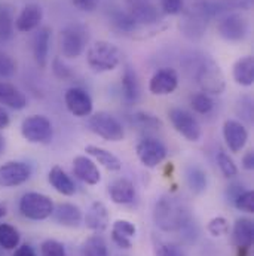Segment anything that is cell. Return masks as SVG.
<instances>
[{"mask_svg":"<svg viewBox=\"0 0 254 256\" xmlns=\"http://www.w3.org/2000/svg\"><path fill=\"white\" fill-rule=\"evenodd\" d=\"M153 219L158 228L165 232H176L185 230L192 224L189 207L179 198L164 195L155 202Z\"/></svg>","mask_w":254,"mask_h":256,"instance_id":"6da1fadb","label":"cell"},{"mask_svg":"<svg viewBox=\"0 0 254 256\" xmlns=\"http://www.w3.org/2000/svg\"><path fill=\"white\" fill-rule=\"evenodd\" d=\"M216 14V4L210 0H183L180 32L189 40H199L208 27L210 18Z\"/></svg>","mask_w":254,"mask_h":256,"instance_id":"7a4b0ae2","label":"cell"},{"mask_svg":"<svg viewBox=\"0 0 254 256\" xmlns=\"http://www.w3.org/2000/svg\"><path fill=\"white\" fill-rule=\"evenodd\" d=\"M192 76L202 90V92L208 96H220L226 88V79L220 68L211 57L202 56L195 58L191 64Z\"/></svg>","mask_w":254,"mask_h":256,"instance_id":"3957f363","label":"cell"},{"mask_svg":"<svg viewBox=\"0 0 254 256\" xmlns=\"http://www.w3.org/2000/svg\"><path fill=\"white\" fill-rule=\"evenodd\" d=\"M86 63L97 73L112 72L121 64V51L112 42L98 40L86 51Z\"/></svg>","mask_w":254,"mask_h":256,"instance_id":"277c9868","label":"cell"},{"mask_svg":"<svg viewBox=\"0 0 254 256\" xmlns=\"http://www.w3.org/2000/svg\"><path fill=\"white\" fill-rule=\"evenodd\" d=\"M88 40H89L88 28L83 24L79 22L67 24L60 32V38H58L60 51L63 57L68 60L80 57L86 50Z\"/></svg>","mask_w":254,"mask_h":256,"instance_id":"5b68a950","label":"cell"},{"mask_svg":"<svg viewBox=\"0 0 254 256\" xmlns=\"http://www.w3.org/2000/svg\"><path fill=\"white\" fill-rule=\"evenodd\" d=\"M54 201L40 192H27L19 200V212L30 220H45L54 213Z\"/></svg>","mask_w":254,"mask_h":256,"instance_id":"8992f818","label":"cell"},{"mask_svg":"<svg viewBox=\"0 0 254 256\" xmlns=\"http://www.w3.org/2000/svg\"><path fill=\"white\" fill-rule=\"evenodd\" d=\"M89 130L107 142H121L125 137V130L121 121L107 112H97L89 115Z\"/></svg>","mask_w":254,"mask_h":256,"instance_id":"52a82bcc","label":"cell"},{"mask_svg":"<svg viewBox=\"0 0 254 256\" xmlns=\"http://www.w3.org/2000/svg\"><path fill=\"white\" fill-rule=\"evenodd\" d=\"M135 154L140 162L147 168H156L168 155L167 146L155 138V137H144L135 146Z\"/></svg>","mask_w":254,"mask_h":256,"instance_id":"ba28073f","label":"cell"},{"mask_svg":"<svg viewBox=\"0 0 254 256\" xmlns=\"http://www.w3.org/2000/svg\"><path fill=\"white\" fill-rule=\"evenodd\" d=\"M21 134L28 143H48L52 138L54 130L46 116L31 115L22 121Z\"/></svg>","mask_w":254,"mask_h":256,"instance_id":"9c48e42d","label":"cell"},{"mask_svg":"<svg viewBox=\"0 0 254 256\" xmlns=\"http://www.w3.org/2000/svg\"><path fill=\"white\" fill-rule=\"evenodd\" d=\"M168 118L179 134H182L189 142H198L202 136V128L199 121L182 108H173L168 110Z\"/></svg>","mask_w":254,"mask_h":256,"instance_id":"30bf717a","label":"cell"},{"mask_svg":"<svg viewBox=\"0 0 254 256\" xmlns=\"http://www.w3.org/2000/svg\"><path fill=\"white\" fill-rule=\"evenodd\" d=\"M217 33L226 42H241L249 33V22L241 14H226L219 20Z\"/></svg>","mask_w":254,"mask_h":256,"instance_id":"8fae6325","label":"cell"},{"mask_svg":"<svg viewBox=\"0 0 254 256\" xmlns=\"http://www.w3.org/2000/svg\"><path fill=\"white\" fill-rule=\"evenodd\" d=\"M64 103L67 110L77 116V118H85L92 114V98L91 96L79 86H71L65 91L64 94Z\"/></svg>","mask_w":254,"mask_h":256,"instance_id":"7c38bea8","label":"cell"},{"mask_svg":"<svg viewBox=\"0 0 254 256\" xmlns=\"http://www.w3.org/2000/svg\"><path fill=\"white\" fill-rule=\"evenodd\" d=\"M31 167L22 161H9L0 166V188H13L27 182Z\"/></svg>","mask_w":254,"mask_h":256,"instance_id":"4fadbf2b","label":"cell"},{"mask_svg":"<svg viewBox=\"0 0 254 256\" xmlns=\"http://www.w3.org/2000/svg\"><path fill=\"white\" fill-rule=\"evenodd\" d=\"M125 10L138 26H153L159 22V10L152 0H124Z\"/></svg>","mask_w":254,"mask_h":256,"instance_id":"5bb4252c","label":"cell"},{"mask_svg":"<svg viewBox=\"0 0 254 256\" xmlns=\"http://www.w3.org/2000/svg\"><path fill=\"white\" fill-rule=\"evenodd\" d=\"M179 86V74L171 67L159 68L149 80V91L153 96L173 94Z\"/></svg>","mask_w":254,"mask_h":256,"instance_id":"9a60e30c","label":"cell"},{"mask_svg":"<svg viewBox=\"0 0 254 256\" xmlns=\"http://www.w3.org/2000/svg\"><path fill=\"white\" fill-rule=\"evenodd\" d=\"M223 137H225V142H226L229 150L234 154H238L247 144L249 131L244 127V124H241L240 121L228 120L223 124Z\"/></svg>","mask_w":254,"mask_h":256,"instance_id":"2e32d148","label":"cell"},{"mask_svg":"<svg viewBox=\"0 0 254 256\" xmlns=\"http://www.w3.org/2000/svg\"><path fill=\"white\" fill-rule=\"evenodd\" d=\"M73 174L86 185H97L101 180V173H100L97 164L85 155L74 156Z\"/></svg>","mask_w":254,"mask_h":256,"instance_id":"e0dca14e","label":"cell"},{"mask_svg":"<svg viewBox=\"0 0 254 256\" xmlns=\"http://www.w3.org/2000/svg\"><path fill=\"white\" fill-rule=\"evenodd\" d=\"M43 18V10L37 3H28L15 18V28L21 33L33 32L39 27Z\"/></svg>","mask_w":254,"mask_h":256,"instance_id":"ac0fdd59","label":"cell"},{"mask_svg":"<svg viewBox=\"0 0 254 256\" xmlns=\"http://www.w3.org/2000/svg\"><path fill=\"white\" fill-rule=\"evenodd\" d=\"M51 28L49 27H40L34 38H33V57L36 64L40 68H45L48 66L49 57V45H51Z\"/></svg>","mask_w":254,"mask_h":256,"instance_id":"d6986e66","label":"cell"},{"mask_svg":"<svg viewBox=\"0 0 254 256\" xmlns=\"http://www.w3.org/2000/svg\"><path fill=\"white\" fill-rule=\"evenodd\" d=\"M254 238V224L249 218H241L235 222L232 230V243L237 246V249L250 250L253 246Z\"/></svg>","mask_w":254,"mask_h":256,"instance_id":"ffe728a7","label":"cell"},{"mask_svg":"<svg viewBox=\"0 0 254 256\" xmlns=\"http://www.w3.org/2000/svg\"><path fill=\"white\" fill-rule=\"evenodd\" d=\"M85 225L94 232L100 234L109 226V212L101 201H94L85 214Z\"/></svg>","mask_w":254,"mask_h":256,"instance_id":"44dd1931","label":"cell"},{"mask_svg":"<svg viewBox=\"0 0 254 256\" xmlns=\"http://www.w3.org/2000/svg\"><path fill=\"white\" fill-rule=\"evenodd\" d=\"M52 216L57 224L67 226V228L79 226L83 219L82 210L76 204H71V202H61L57 207H54Z\"/></svg>","mask_w":254,"mask_h":256,"instance_id":"7402d4cb","label":"cell"},{"mask_svg":"<svg viewBox=\"0 0 254 256\" xmlns=\"http://www.w3.org/2000/svg\"><path fill=\"white\" fill-rule=\"evenodd\" d=\"M0 104H4L15 110H22L27 106V97L15 85L0 82Z\"/></svg>","mask_w":254,"mask_h":256,"instance_id":"603a6c76","label":"cell"},{"mask_svg":"<svg viewBox=\"0 0 254 256\" xmlns=\"http://www.w3.org/2000/svg\"><path fill=\"white\" fill-rule=\"evenodd\" d=\"M137 228L132 222L125 219H118L112 226V240L121 249H131L132 242L131 238L135 237Z\"/></svg>","mask_w":254,"mask_h":256,"instance_id":"cb8c5ba5","label":"cell"},{"mask_svg":"<svg viewBox=\"0 0 254 256\" xmlns=\"http://www.w3.org/2000/svg\"><path fill=\"white\" fill-rule=\"evenodd\" d=\"M122 96L128 104H135L140 100V82L137 72L131 67L125 66L122 73Z\"/></svg>","mask_w":254,"mask_h":256,"instance_id":"d4e9b609","label":"cell"},{"mask_svg":"<svg viewBox=\"0 0 254 256\" xmlns=\"http://www.w3.org/2000/svg\"><path fill=\"white\" fill-rule=\"evenodd\" d=\"M109 195L115 204H129L135 196L134 184L125 178L116 179L109 185Z\"/></svg>","mask_w":254,"mask_h":256,"instance_id":"484cf974","label":"cell"},{"mask_svg":"<svg viewBox=\"0 0 254 256\" xmlns=\"http://www.w3.org/2000/svg\"><path fill=\"white\" fill-rule=\"evenodd\" d=\"M234 80L241 86H252L254 82V60L252 56L241 57L232 67Z\"/></svg>","mask_w":254,"mask_h":256,"instance_id":"4316f807","label":"cell"},{"mask_svg":"<svg viewBox=\"0 0 254 256\" xmlns=\"http://www.w3.org/2000/svg\"><path fill=\"white\" fill-rule=\"evenodd\" d=\"M85 152L95 158V161H98V164H101L103 167H106L107 170L110 172H119L122 168V162L121 160L110 150L104 149V148H100V146H95V144H88L85 148Z\"/></svg>","mask_w":254,"mask_h":256,"instance_id":"83f0119b","label":"cell"},{"mask_svg":"<svg viewBox=\"0 0 254 256\" xmlns=\"http://www.w3.org/2000/svg\"><path fill=\"white\" fill-rule=\"evenodd\" d=\"M48 180L52 185V188L57 192L63 194L65 196H71L76 192V185L71 180V178L64 172L60 166H54L48 174Z\"/></svg>","mask_w":254,"mask_h":256,"instance_id":"f1b7e54d","label":"cell"},{"mask_svg":"<svg viewBox=\"0 0 254 256\" xmlns=\"http://www.w3.org/2000/svg\"><path fill=\"white\" fill-rule=\"evenodd\" d=\"M110 22L118 32L125 33V34L134 33L138 27L135 20L128 14L127 10H121V9H116L110 14Z\"/></svg>","mask_w":254,"mask_h":256,"instance_id":"f546056e","label":"cell"},{"mask_svg":"<svg viewBox=\"0 0 254 256\" xmlns=\"http://www.w3.org/2000/svg\"><path fill=\"white\" fill-rule=\"evenodd\" d=\"M186 180H188V185L192 192H195V194H202L207 190V185H208L207 173L198 166H189L186 168Z\"/></svg>","mask_w":254,"mask_h":256,"instance_id":"4dcf8cb0","label":"cell"},{"mask_svg":"<svg viewBox=\"0 0 254 256\" xmlns=\"http://www.w3.org/2000/svg\"><path fill=\"white\" fill-rule=\"evenodd\" d=\"M82 256H109L106 240L100 234L88 237L82 244Z\"/></svg>","mask_w":254,"mask_h":256,"instance_id":"1f68e13d","label":"cell"},{"mask_svg":"<svg viewBox=\"0 0 254 256\" xmlns=\"http://www.w3.org/2000/svg\"><path fill=\"white\" fill-rule=\"evenodd\" d=\"M21 236L10 224H0V248L4 250H15L19 246Z\"/></svg>","mask_w":254,"mask_h":256,"instance_id":"d6a6232c","label":"cell"},{"mask_svg":"<svg viewBox=\"0 0 254 256\" xmlns=\"http://www.w3.org/2000/svg\"><path fill=\"white\" fill-rule=\"evenodd\" d=\"M15 32V18L7 4H0V40H9Z\"/></svg>","mask_w":254,"mask_h":256,"instance_id":"836d02e7","label":"cell"},{"mask_svg":"<svg viewBox=\"0 0 254 256\" xmlns=\"http://www.w3.org/2000/svg\"><path fill=\"white\" fill-rule=\"evenodd\" d=\"M191 106L196 114L208 115L214 109V102H213V98L208 94L198 92V94H195L191 98Z\"/></svg>","mask_w":254,"mask_h":256,"instance_id":"e575fe53","label":"cell"},{"mask_svg":"<svg viewBox=\"0 0 254 256\" xmlns=\"http://www.w3.org/2000/svg\"><path fill=\"white\" fill-rule=\"evenodd\" d=\"M217 164H219V168H220V172L223 173L225 178L232 179V178H235L238 174V167H237L235 161L225 150H219Z\"/></svg>","mask_w":254,"mask_h":256,"instance_id":"d590c367","label":"cell"},{"mask_svg":"<svg viewBox=\"0 0 254 256\" xmlns=\"http://www.w3.org/2000/svg\"><path fill=\"white\" fill-rule=\"evenodd\" d=\"M153 248H155V256H185L179 246L173 243H167L156 237H153Z\"/></svg>","mask_w":254,"mask_h":256,"instance_id":"8d00e7d4","label":"cell"},{"mask_svg":"<svg viewBox=\"0 0 254 256\" xmlns=\"http://www.w3.org/2000/svg\"><path fill=\"white\" fill-rule=\"evenodd\" d=\"M207 230L208 232L213 236V237H225L229 234V222L226 218L223 216H217V218H213L208 225H207Z\"/></svg>","mask_w":254,"mask_h":256,"instance_id":"74e56055","label":"cell"},{"mask_svg":"<svg viewBox=\"0 0 254 256\" xmlns=\"http://www.w3.org/2000/svg\"><path fill=\"white\" fill-rule=\"evenodd\" d=\"M132 118H134V122L137 126H140V127L150 128V130L162 128V121L158 116H155V115H152L149 112H137L135 115H132Z\"/></svg>","mask_w":254,"mask_h":256,"instance_id":"f35d334b","label":"cell"},{"mask_svg":"<svg viewBox=\"0 0 254 256\" xmlns=\"http://www.w3.org/2000/svg\"><path fill=\"white\" fill-rule=\"evenodd\" d=\"M234 204L238 210L246 213L254 212V194L252 190H244L241 194H238L234 200Z\"/></svg>","mask_w":254,"mask_h":256,"instance_id":"ab89813d","label":"cell"},{"mask_svg":"<svg viewBox=\"0 0 254 256\" xmlns=\"http://www.w3.org/2000/svg\"><path fill=\"white\" fill-rule=\"evenodd\" d=\"M40 256H67L63 243L57 240H45L40 246Z\"/></svg>","mask_w":254,"mask_h":256,"instance_id":"60d3db41","label":"cell"},{"mask_svg":"<svg viewBox=\"0 0 254 256\" xmlns=\"http://www.w3.org/2000/svg\"><path fill=\"white\" fill-rule=\"evenodd\" d=\"M16 73V62L6 52L0 51V78H12Z\"/></svg>","mask_w":254,"mask_h":256,"instance_id":"b9f144b4","label":"cell"},{"mask_svg":"<svg viewBox=\"0 0 254 256\" xmlns=\"http://www.w3.org/2000/svg\"><path fill=\"white\" fill-rule=\"evenodd\" d=\"M52 72H54V74H55L58 79H61V80H70V79L74 76V74H73V70H71L67 64L64 63L60 57H55V58L52 60Z\"/></svg>","mask_w":254,"mask_h":256,"instance_id":"7bdbcfd3","label":"cell"},{"mask_svg":"<svg viewBox=\"0 0 254 256\" xmlns=\"http://www.w3.org/2000/svg\"><path fill=\"white\" fill-rule=\"evenodd\" d=\"M161 9L167 15H180L183 9V0H161Z\"/></svg>","mask_w":254,"mask_h":256,"instance_id":"ee69618b","label":"cell"},{"mask_svg":"<svg viewBox=\"0 0 254 256\" xmlns=\"http://www.w3.org/2000/svg\"><path fill=\"white\" fill-rule=\"evenodd\" d=\"M70 2L74 8L83 12H94L100 4V0H70Z\"/></svg>","mask_w":254,"mask_h":256,"instance_id":"f6af8a7d","label":"cell"},{"mask_svg":"<svg viewBox=\"0 0 254 256\" xmlns=\"http://www.w3.org/2000/svg\"><path fill=\"white\" fill-rule=\"evenodd\" d=\"M225 6H234L238 9H249L253 0H222Z\"/></svg>","mask_w":254,"mask_h":256,"instance_id":"bcb514c9","label":"cell"},{"mask_svg":"<svg viewBox=\"0 0 254 256\" xmlns=\"http://www.w3.org/2000/svg\"><path fill=\"white\" fill-rule=\"evenodd\" d=\"M12 256H37L34 249L30 246V244H21L15 249L13 255Z\"/></svg>","mask_w":254,"mask_h":256,"instance_id":"7dc6e473","label":"cell"},{"mask_svg":"<svg viewBox=\"0 0 254 256\" xmlns=\"http://www.w3.org/2000/svg\"><path fill=\"white\" fill-rule=\"evenodd\" d=\"M243 167L249 172H252L254 168V152L249 150L244 156H243Z\"/></svg>","mask_w":254,"mask_h":256,"instance_id":"c3c4849f","label":"cell"},{"mask_svg":"<svg viewBox=\"0 0 254 256\" xmlns=\"http://www.w3.org/2000/svg\"><path fill=\"white\" fill-rule=\"evenodd\" d=\"M7 126H9V114L3 108H0V128H6Z\"/></svg>","mask_w":254,"mask_h":256,"instance_id":"681fc988","label":"cell"},{"mask_svg":"<svg viewBox=\"0 0 254 256\" xmlns=\"http://www.w3.org/2000/svg\"><path fill=\"white\" fill-rule=\"evenodd\" d=\"M4 148H6V142H4V137H3V134H0V155L3 154Z\"/></svg>","mask_w":254,"mask_h":256,"instance_id":"f907efd6","label":"cell"},{"mask_svg":"<svg viewBox=\"0 0 254 256\" xmlns=\"http://www.w3.org/2000/svg\"><path fill=\"white\" fill-rule=\"evenodd\" d=\"M4 214H6V207H4V206H3V204L0 202V219H1V218H3Z\"/></svg>","mask_w":254,"mask_h":256,"instance_id":"816d5d0a","label":"cell"}]
</instances>
